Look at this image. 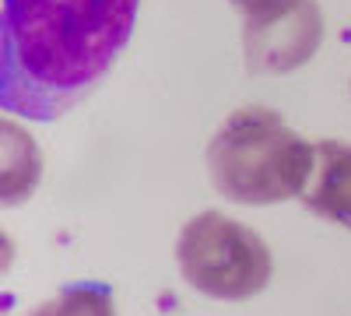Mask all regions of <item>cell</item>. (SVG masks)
<instances>
[{
    "label": "cell",
    "instance_id": "8992f818",
    "mask_svg": "<svg viewBox=\"0 0 351 316\" xmlns=\"http://www.w3.org/2000/svg\"><path fill=\"white\" fill-rule=\"evenodd\" d=\"M0 137H4V186H0V193H4V204L11 208L36 190L43 176V155L36 141L18 123H11V117L0 123Z\"/></svg>",
    "mask_w": 351,
    "mask_h": 316
},
{
    "label": "cell",
    "instance_id": "3957f363",
    "mask_svg": "<svg viewBox=\"0 0 351 316\" xmlns=\"http://www.w3.org/2000/svg\"><path fill=\"white\" fill-rule=\"evenodd\" d=\"M176 264L193 292L218 302H246L267 289L274 274L271 246L221 211H200L180 228Z\"/></svg>",
    "mask_w": 351,
    "mask_h": 316
},
{
    "label": "cell",
    "instance_id": "7a4b0ae2",
    "mask_svg": "<svg viewBox=\"0 0 351 316\" xmlns=\"http://www.w3.org/2000/svg\"><path fill=\"white\" fill-rule=\"evenodd\" d=\"M316 162V145L271 106H239L208 141L204 165L211 186L243 208H271L302 197Z\"/></svg>",
    "mask_w": 351,
    "mask_h": 316
},
{
    "label": "cell",
    "instance_id": "5b68a950",
    "mask_svg": "<svg viewBox=\"0 0 351 316\" xmlns=\"http://www.w3.org/2000/svg\"><path fill=\"white\" fill-rule=\"evenodd\" d=\"M299 200L309 215L351 232V141H316L313 176Z\"/></svg>",
    "mask_w": 351,
    "mask_h": 316
},
{
    "label": "cell",
    "instance_id": "52a82bcc",
    "mask_svg": "<svg viewBox=\"0 0 351 316\" xmlns=\"http://www.w3.org/2000/svg\"><path fill=\"white\" fill-rule=\"evenodd\" d=\"M28 316H120L112 289L102 281H74L53 299L39 302Z\"/></svg>",
    "mask_w": 351,
    "mask_h": 316
},
{
    "label": "cell",
    "instance_id": "6da1fadb",
    "mask_svg": "<svg viewBox=\"0 0 351 316\" xmlns=\"http://www.w3.org/2000/svg\"><path fill=\"white\" fill-rule=\"evenodd\" d=\"M141 0H4L0 109L53 123L106 77Z\"/></svg>",
    "mask_w": 351,
    "mask_h": 316
},
{
    "label": "cell",
    "instance_id": "ba28073f",
    "mask_svg": "<svg viewBox=\"0 0 351 316\" xmlns=\"http://www.w3.org/2000/svg\"><path fill=\"white\" fill-rule=\"evenodd\" d=\"M232 8H236L239 14H253V11H260V8H267V4H274V0H228Z\"/></svg>",
    "mask_w": 351,
    "mask_h": 316
},
{
    "label": "cell",
    "instance_id": "277c9868",
    "mask_svg": "<svg viewBox=\"0 0 351 316\" xmlns=\"http://www.w3.org/2000/svg\"><path fill=\"white\" fill-rule=\"evenodd\" d=\"M324 42V11L316 0H274L243 14V64L250 74H291Z\"/></svg>",
    "mask_w": 351,
    "mask_h": 316
}]
</instances>
